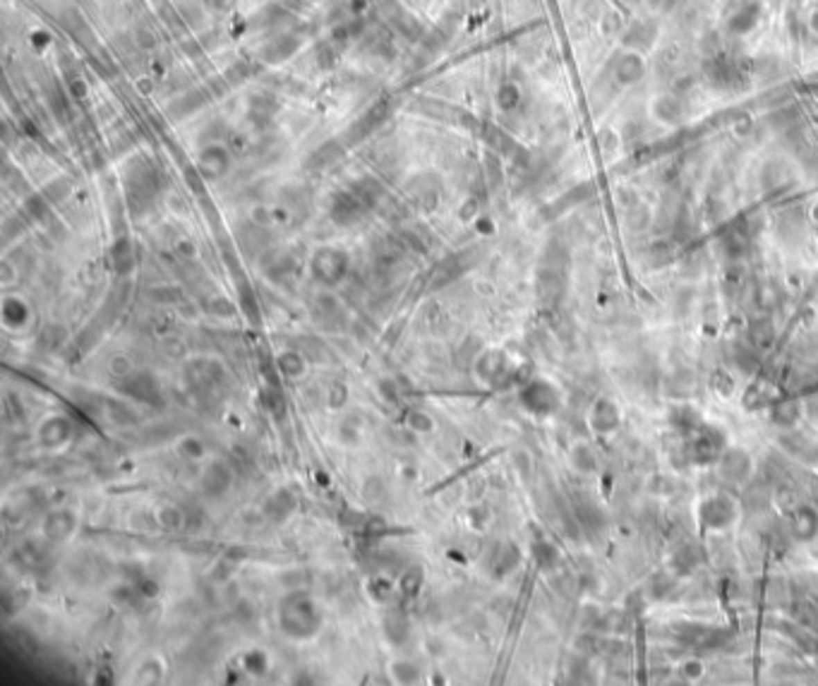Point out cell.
Returning <instances> with one entry per match:
<instances>
[{"label": "cell", "mask_w": 818, "mask_h": 686, "mask_svg": "<svg viewBox=\"0 0 818 686\" xmlns=\"http://www.w3.org/2000/svg\"><path fill=\"white\" fill-rule=\"evenodd\" d=\"M175 449H178L180 456H185L190 461H200L207 454V444L202 442L197 434H185V437H180L178 444H175Z\"/></svg>", "instance_id": "cell-7"}, {"label": "cell", "mask_w": 818, "mask_h": 686, "mask_svg": "<svg viewBox=\"0 0 818 686\" xmlns=\"http://www.w3.org/2000/svg\"><path fill=\"white\" fill-rule=\"evenodd\" d=\"M267 664H269V660L262 651H252L245 655V667H247L250 674H264Z\"/></svg>", "instance_id": "cell-12"}, {"label": "cell", "mask_w": 818, "mask_h": 686, "mask_svg": "<svg viewBox=\"0 0 818 686\" xmlns=\"http://www.w3.org/2000/svg\"><path fill=\"white\" fill-rule=\"evenodd\" d=\"M749 468H751V463H749V456L744 452H739V449H732V452H727L725 456L720 461V470L722 475L729 480H734V483H739V480L747 478Z\"/></svg>", "instance_id": "cell-5"}, {"label": "cell", "mask_w": 818, "mask_h": 686, "mask_svg": "<svg viewBox=\"0 0 818 686\" xmlns=\"http://www.w3.org/2000/svg\"><path fill=\"white\" fill-rule=\"evenodd\" d=\"M36 439L44 449H60L72 439V422L65 415H49L36 429Z\"/></svg>", "instance_id": "cell-3"}, {"label": "cell", "mask_w": 818, "mask_h": 686, "mask_svg": "<svg viewBox=\"0 0 818 686\" xmlns=\"http://www.w3.org/2000/svg\"><path fill=\"white\" fill-rule=\"evenodd\" d=\"M72 528H75V516H72L70 511L60 509V511H53V514L44 521V535L53 542H60L70 535Z\"/></svg>", "instance_id": "cell-4"}, {"label": "cell", "mask_w": 818, "mask_h": 686, "mask_svg": "<svg viewBox=\"0 0 818 686\" xmlns=\"http://www.w3.org/2000/svg\"><path fill=\"white\" fill-rule=\"evenodd\" d=\"M154 518H156V523H159V526L164 528V531H180L182 523H185V516H182V511L178 509V506H173V504H161V506H156Z\"/></svg>", "instance_id": "cell-6"}, {"label": "cell", "mask_w": 818, "mask_h": 686, "mask_svg": "<svg viewBox=\"0 0 818 686\" xmlns=\"http://www.w3.org/2000/svg\"><path fill=\"white\" fill-rule=\"evenodd\" d=\"M406 425L418 434H427L435 429V420H432L430 413H425V411H410L408 418H406Z\"/></svg>", "instance_id": "cell-10"}, {"label": "cell", "mask_w": 818, "mask_h": 686, "mask_svg": "<svg viewBox=\"0 0 818 686\" xmlns=\"http://www.w3.org/2000/svg\"><path fill=\"white\" fill-rule=\"evenodd\" d=\"M276 365H279V370L288 377H300V375H305V370H307L305 358L300 353H295V350L281 353L279 358H276Z\"/></svg>", "instance_id": "cell-8"}, {"label": "cell", "mask_w": 818, "mask_h": 686, "mask_svg": "<svg viewBox=\"0 0 818 686\" xmlns=\"http://www.w3.org/2000/svg\"><path fill=\"white\" fill-rule=\"evenodd\" d=\"M279 624L281 631L293 638V641H307V638L315 636L317 629H320L322 617L315 600L307 593H303V590H298V593H290L281 600Z\"/></svg>", "instance_id": "cell-1"}, {"label": "cell", "mask_w": 818, "mask_h": 686, "mask_svg": "<svg viewBox=\"0 0 818 686\" xmlns=\"http://www.w3.org/2000/svg\"><path fill=\"white\" fill-rule=\"evenodd\" d=\"M392 677L396 679V682H415L420 674H418V667L410 664L408 660H403V662L399 660V662L392 664Z\"/></svg>", "instance_id": "cell-11"}, {"label": "cell", "mask_w": 818, "mask_h": 686, "mask_svg": "<svg viewBox=\"0 0 818 686\" xmlns=\"http://www.w3.org/2000/svg\"><path fill=\"white\" fill-rule=\"evenodd\" d=\"M200 485H202V492H204L207 497H223L228 490H231V485H233L231 465H228L226 461H221V458L209 461V463L202 468Z\"/></svg>", "instance_id": "cell-2"}, {"label": "cell", "mask_w": 818, "mask_h": 686, "mask_svg": "<svg viewBox=\"0 0 818 686\" xmlns=\"http://www.w3.org/2000/svg\"><path fill=\"white\" fill-rule=\"evenodd\" d=\"M130 360L128 358H116V360H111V372L116 377H128L130 375Z\"/></svg>", "instance_id": "cell-14"}, {"label": "cell", "mask_w": 818, "mask_h": 686, "mask_svg": "<svg viewBox=\"0 0 818 686\" xmlns=\"http://www.w3.org/2000/svg\"><path fill=\"white\" fill-rule=\"evenodd\" d=\"M346 399H348V391L343 389L341 384L333 386V389H329V406L333 408V411H338V408H341L343 403H346Z\"/></svg>", "instance_id": "cell-13"}, {"label": "cell", "mask_w": 818, "mask_h": 686, "mask_svg": "<svg viewBox=\"0 0 818 686\" xmlns=\"http://www.w3.org/2000/svg\"><path fill=\"white\" fill-rule=\"evenodd\" d=\"M3 322L10 329L24 327V322H27V307H24V302L15 298V310H10L8 302H3Z\"/></svg>", "instance_id": "cell-9"}]
</instances>
